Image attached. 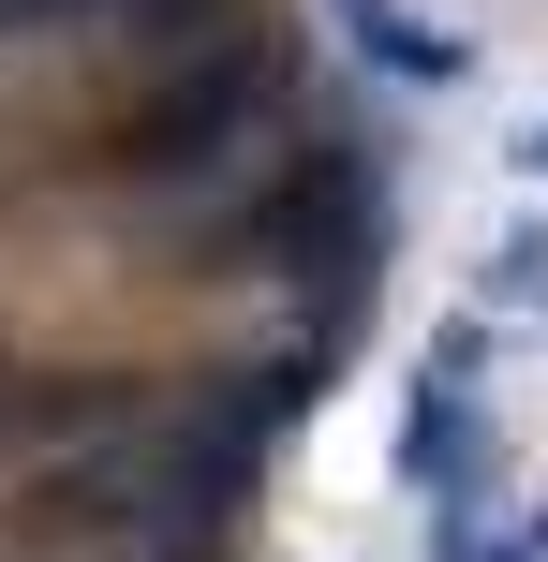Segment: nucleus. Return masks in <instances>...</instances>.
Returning <instances> with one entry per match:
<instances>
[{
    "mask_svg": "<svg viewBox=\"0 0 548 562\" xmlns=\"http://www.w3.org/2000/svg\"><path fill=\"white\" fill-rule=\"evenodd\" d=\"M0 30H15V0H0Z\"/></svg>",
    "mask_w": 548,
    "mask_h": 562,
    "instance_id": "obj_9",
    "label": "nucleus"
},
{
    "mask_svg": "<svg viewBox=\"0 0 548 562\" xmlns=\"http://www.w3.org/2000/svg\"><path fill=\"white\" fill-rule=\"evenodd\" d=\"M237 104H267V59H237V45H223L208 75L148 89V104L104 134V164H119V178H178V164H208V148H223V119H237Z\"/></svg>",
    "mask_w": 548,
    "mask_h": 562,
    "instance_id": "obj_1",
    "label": "nucleus"
},
{
    "mask_svg": "<svg viewBox=\"0 0 548 562\" xmlns=\"http://www.w3.org/2000/svg\"><path fill=\"white\" fill-rule=\"evenodd\" d=\"M59 15H119V0H15V30H59Z\"/></svg>",
    "mask_w": 548,
    "mask_h": 562,
    "instance_id": "obj_4",
    "label": "nucleus"
},
{
    "mask_svg": "<svg viewBox=\"0 0 548 562\" xmlns=\"http://www.w3.org/2000/svg\"><path fill=\"white\" fill-rule=\"evenodd\" d=\"M0 415H15V385H0Z\"/></svg>",
    "mask_w": 548,
    "mask_h": 562,
    "instance_id": "obj_8",
    "label": "nucleus"
},
{
    "mask_svg": "<svg viewBox=\"0 0 548 562\" xmlns=\"http://www.w3.org/2000/svg\"><path fill=\"white\" fill-rule=\"evenodd\" d=\"M519 178H548V119H534V134H519Z\"/></svg>",
    "mask_w": 548,
    "mask_h": 562,
    "instance_id": "obj_6",
    "label": "nucleus"
},
{
    "mask_svg": "<svg viewBox=\"0 0 548 562\" xmlns=\"http://www.w3.org/2000/svg\"><path fill=\"white\" fill-rule=\"evenodd\" d=\"M401 459H415V488L445 504V533H474V488H490V415H474V326L430 356V385H415V429H401Z\"/></svg>",
    "mask_w": 548,
    "mask_h": 562,
    "instance_id": "obj_2",
    "label": "nucleus"
},
{
    "mask_svg": "<svg viewBox=\"0 0 548 562\" xmlns=\"http://www.w3.org/2000/svg\"><path fill=\"white\" fill-rule=\"evenodd\" d=\"M445 562H534V548H490V533H445Z\"/></svg>",
    "mask_w": 548,
    "mask_h": 562,
    "instance_id": "obj_5",
    "label": "nucleus"
},
{
    "mask_svg": "<svg viewBox=\"0 0 548 562\" xmlns=\"http://www.w3.org/2000/svg\"><path fill=\"white\" fill-rule=\"evenodd\" d=\"M534 562H548V504H534Z\"/></svg>",
    "mask_w": 548,
    "mask_h": 562,
    "instance_id": "obj_7",
    "label": "nucleus"
},
{
    "mask_svg": "<svg viewBox=\"0 0 548 562\" xmlns=\"http://www.w3.org/2000/svg\"><path fill=\"white\" fill-rule=\"evenodd\" d=\"M326 15H342V45L371 59V75H401V89H460V75H474V45L430 30L415 0H326Z\"/></svg>",
    "mask_w": 548,
    "mask_h": 562,
    "instance_id": "obj_3",
    "label": "nucleus"
}]
</instances>
